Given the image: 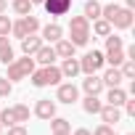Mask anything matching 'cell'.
Returning a JSON list of instances; mask_svg holds the SVG:
<instances>
[{
  "label": "cell",
  "instance_id": "cell-6",
  "mask_svg": "<svg viewBox=\"0 0 135 135\" xmlns=\"http://www.w3.org/2000/svg\"><path fill=\"white\" fill-rule=\"evenodd\" d=\"M82 90H85V95H101V93H103V80H101L98 74H85Z\"/></svg>",
  "mask_w": 135,
  "mask_h": 135
},
{
  "label": "cell",
  "instance_id": "cell-26",
  "mask_svg": "<svg viewBox=\"0 0 135 135\" xmlns=\"http://www.w3.org/2000/svg\"><path fill=\"white\" fill-rule=\"evenodd\" d=\"M21 24H24V29H27V35H35V32L40 29V19H37V16H32V13H27V16H21Z\"/></svg>",
  "mask_w": 135,
  "mask_h": 135
},
{
  "label": "cell",
  "instance_id": "cell-3",
  "mask_svg": "<svg viewBox=\"0 0 135 135\" xmlns=\"http://www.w3.org/2000/svg\"><path fill=\"white\" fill-rule=\"evenodd\" d=\"M56 101L58 103H66V106H72L74 101H80V88L74 82H58L56 85Z\"/></svg>",
  "mask_w": 135,
  "mask_h": 135
},
{
  "label": "cell",
  "instance_id": "cell-4",
  "mask_svg": "<svg viewBox=\"0 0 135 135\" xmlns=\"http://www.w3.org/2000/svg\"><path fill=\"white\" fill-rule=\"evenodd\" d=\"M42 6H45L48 16L56 21L58 16H66V13L72 11V0H42Z\"/></svg>",
  "mask_w": 135,
  "mask_h": 135
},
{
  "label": "cell",
  "instance_id": "cell-21",
  "mask_svg": "<svg viewBox=\"0 0 135 135\" xmlns=\"http://www.w3.org/2000/svg\"><path fill=\"white\" fill-rule=\"evenodd\" d=\"M103 58H106L109 66H119L127 56H124V48H119V50H103Z\"/></svg>",
  "mask_w": 135,
  "mask_h": 135
},
{
  "label": "cell",
  "instance_id": "cell-10",
  "mask_svg": "<svg viewBox=\"0 0 135 135\" xmlns=\"http://www.w3.org/2000/svg\"><path fill=\"white\" fill-rule=\"evenodd\" d=\"M101 80H103V88H119V85L124 82V77H122V72H119V66H109V69L101 74Z\"/></svg>",
  "mask_w": 135,
  "mask_h": 135
},
{
  "label": "cell",
  "instance_id": "cell-32",
  "mask_svg": "<svg viewBox=\"0 0 135 135\" xmlns=\"http://www.w3.org/2000/svg\"><path fill=\"white\" fill-rule=\"evenodd\" d=\"M13 93V82L8 77H0V98H8Z\"/></svg>",
  "mask_w": 135,
  "mask_h": 135
},
{
  "label": "cell",
  "instance_id": "cell-34",
  "mask_svg": "<svg viewBox=\"0 0 135 135\" xmlns=\"http://www.w3.org/2000/svg\"><path fill=\"white\" fill-rule=\"evenodd\" d=\"M93 135H117V132H114L111 124H98V127L93 130Z\"/></svg>",
  "mask_w": 135,
  "mask_h": 135
},
{
  "label": "cell",
  "instance_id": "cell-36",
  "mask_svg": "<svg viewBox=\"0 0 135 135\" xmlns=\"http://www.w3.org/2000/svg\"><path fill=\"white\" fill-rule=\"evenodd\" d=\"M8 135H29V132H27L24 124H11V127H8Z\"/></svg>",
  "mask_w": 135,
  "mask_h": 135
},
{
  "label": "cell",
  "instance_id": "cell-37",
  "mask_svg": "<svg viewBox=\"0 0 135 135\" xmlns=\"http://www.w3.org/2000/svg\"><path fill=\"white\" fill-rule=\"evenodd\" d=\"M72 135H93V132H90V130H85V127H80V130H74Z\"/></svg>",
  "mask_w": 135,
  "mask_h": 135
},
{
  "label": "cell",
  "instance_id": "cell-11",
  "mask_svg": "<svg viewBox=\"0 0 135 135\" xmlns=\"http://www.w3.org/2000/svg\"><path fill=\"white\" fill-rule=\"evenodd\" d=\"M42 42H56V40H61L64 37V29H61V24H56V21H50V24H45L42 27Z\"/></svg>",
  "mask_w": 135,
  "mask_h": 135
},
{
  "label": "cell",
  "instance_id": "cell-25",
  "mask_svg": "<svg viewBox=\"0 0 135 135\" xmlns=\"http://www.w3.org/2000/svg\"><path fill=\"white\" fill-rule=\"evenodd\" d=\"M6 66H8V74H6V77H8L11 82H21V80H27V74L19 69V64H16V61H11V64H6Z\"/></svg>",
  "mask_w": 135,
  "mask_h": 135
},
{
  "label": "cell",
  "instance_id": "cell-17",
  "mask_svg": "<svg viewBox=\"0 0 135 135\" xmlns=\"http://www.w3.org/2000/svg\"><path fill=\"white\" fill-rule=\"evenodd\" d=\"M101 106H103V101H101L98 95H85V98H82V109H85V114H98Z\"/></svg>",
  "mask_w": 135,
  "mask_h": 135
},
{
  "label": "cell",
  "instance_id": "cell-27",
  "mask_svg": "<svg viewBox=\"0 0 135 135\" xmlns=\"http://www.w3.org/2000/svg\"><path fill=\"white\" fill-rule=\"evenodd\" d=\"M13 61L19 64V69H21V72H24L27 77H29V74H32V72L37 69V66H35V58H32V56H24V58H13Z\"/></svg>",
  "mask_w": 135,
  "mask_h": 135
},
{
  "label": "cell",
  "instance_id": "cell-24",
  "mask_svg": "<svg viewBox=\"0 0 135 135\" xmlns=\"http://www.w3.org/2000/svg\"><path fill=\"white\" fill-rule=\"evenodd\" d=\"M119 72H122L124 80H135V58H124L119 64Z\"/></svg>",
  "mask_w": 135,
  "mask_h": 135
},
{
  "label": "cell",
  "instance_id": "cell-20",
  "mask_svg": "<svg viewBox=\"0 0 135 135\" xmlns=\"http://www.w3.org/2000/svg\"><path fill=\"white\" fill-rule=\"evenodd\" d=\"M50 132H72V124L69 119H64V117H50Z\"/></svg>",
  "mask_w": 135,
  "mask_h": 135
},
{
  "label": "cell",
  "instance_id": "cell-38",
  "mask_svg": "<svg viewBox=\"0 0 135 135\" xmlns=\"http://www.w3.org/2000/svg\"><path fill=\"white\" fill-rule=\"evenodd\" d=\"M8 11V0H0V13H6Z\"/></svg>",
  "mask_w": 135,
  "mask_h": 135
},
{
  "label": "cell",
  "instance_id": "cell-9",
  "mask_svg": "<svg viewBox=\"0 0 135 135\" xmlns=\"http://www.w3.org/2000/svg\"><path fill=\"white\" fill-rule=\"evenodd\" d=\"M61 74H64V80H74L77 74H80V58H61Z\"/></svg>",
  "mask_w": 135,
  "mask_h": 135
},
{
  "label": "cell",
  "instance_id": "cell-30",
  "mask_svg": "<svg viewBox=\"0 0 135 135\" xmlns=\"http://www.w3.org/2000/svg\"><path fill=\"white\" fill-rule=\"evenodd\" d=\"M119 48H124V40H122V37H117L114 32H111V35H106V50H119Z\"/></svg>",
  "mask_w": 135,
  "mask_h": 135
},
{
  "label": "cell",
  "instance_id": "cell-2",
  "mask_svg": "<svg viewBox=\"0 0 135 135\" xmlns=\"http://www.w3.org/2000/svg\"><path fill=\"white\" fill-rule=\"evenodd\" d=\"M103 66H106L103 50H90V53H85L80 58V72H85V74H98Z\"/></svg>",
  "mask_w": 135,
  "mask_h": 135
},
{
  "label": "cell",
  "instance_id": "cell-5",
  "mask_svg": "<svg viewBox=\"0 0 135 135\" xmlns=\"http://www.w3.org/2000/svg\"><path fill=\"white\" fill-rule=\"evenodd\" d=\"M135 21V11L132 8H119L117 16L111 19V29H130Z\"/></svg>",
  "mask_w": 135,
  "mask_h": 135
},
{
  "label": "cell",
  "instance_id": "cell-40",
  "mask_svg": "<svg viewBox=\"0 0 135 135\" xmlns=\"http://www.w3.org/2000/svg\"><path fill=\"white\" fill-rule=\"evenodd\" d=\"M0 132H3V124H0Z\"/></svg>",
  "mask_w": 135,
  "mask_h": 135
},
{
  "label": "cell",
  "instance_id": "cell-8",
  "mask_svg": "<svg viewBox=\"0 0 135 135\" xmlns=\"http://www.w3.org/2000/svg\"><path fill=\"white\" fill-rule=\"evenodd\" d=\"M35 117H40V119H50V117H56V101H50V98H40L37 101V106H35Z\"/></svg>",
  "mask_w": 135,
  "mask_h": 135
},
{
  "label": "cell",
  "instance_id": "cell-28",
  "mask_svg": "<svg viewBox=\"0 0 135 135\" xmlns=\"http://www.w3.org/2000/svg\"><path fill=\"white\" fill-rule=\"evenodd\" d=\"M119 8H122V6H117V3H106V6H101V19H106V21L111 24V19L117 16Z\"/></svg>",
  "mask_w": 135,
  "mask_h": 135
},
{
  "label": "cell",
  "instance_id": "cell-14",
  "mask_svg": "<svg viewBox=\"0 0 135 135\" xmlns=\"http://www.w3.org/2000/svg\"><path fill=\"white\" fill-rule=\"evenodd\" d=\"M53 50H56V56H58V58H72L77 48H74L69 40H66V37H61V40H56V42H53Z\"/></svg>",
  "mask_w": 135,
  "mask_h": 135
},
{
  "label": "cell",
  "instance_id": "cell-16",
  "mask_svg": "<svg viewBox=\"0 0 135 135\" xmlns=\"http://www.w3.org/2000/svg\"><path fill=\"white\" fill-rule=\"evenodd\" d=\"M124 101H127V90H122V85H119V88H109V93H106V103L122 109Z\"/></svg>",
  "mask_w": 135,
  "mask_h": 135
},
{
  "label": "cell",
  "instance_id": "cell-33",
  "mask_svg": "<svg viewBox=\"0 0 135 135\" xmlns=\"http://www.w3.org/2000/svg\"><path fill=\"white\" fill-rule=\"evenodd\" d=\"M11 24H13V21H11L6 13H0V35H6V37H8V35H11Z\"/></svg>",
  "mask_w": 135,
  "mask_h": 135
},
{
  "label": "cell",
  "instance_id": "cell-1",
  "mask_svg": "<svg viewBox=\"0 0 135 135\" xmlns=\"http://www.w3.org/2000/svg\"><path fill=\"white\" fill-rule=\"evenodd\" d=\"M69 40L74 48H82V45H88L90 42V21L85 19V16H72L69 19Z\"/></svg>",
  "mask_w": 135,
  "mask_h": 135
},
{
  "label": "cell",
  "instance_id": "cell-13",
  "mask_svg": "<svg viewBox=\"0 0 135 135\" xmlns=\"http://www.w3.org/2000/svg\"><path fill=\"white\" fill-rule=\"evenodd\" d=\"M32 58H35V61H40L42 66H48V64H53V61H56L58 56H56L53 45H45V42H42V45H40V50H37V53H35Z\"/></svg>",
  "mask_w": 135,
  "mask_h": 135
},
{
  "label": "cell",
  "instance_id": "cell-39",
  "mask_svg": "<svg viewBox=\"0 0 135 135\" xmlns=\"http://www.w3.org/2000/svg\"><path fill=\"white\" fill-rule=\"evenodd\" d=\"M53 135H72V132H53Z\"/></svg>",
  "mask_w": 135,
  "mask_h": 135
},
{
  "label": "cell",
  "instance_id": "cell-7",
  "mask_svg": "<svg viewBox=\"0 0 135 135\" xmlns=\"http://www.w3.org/2000/svg\"><path fill=\"white\" fill-rule=\"evenodd\" d=\"M98 114H101V122H103V124H111V127L122 119V109H119V106H111V103H103Z\"/></svg>",
  "mask_w": 135,
  "mask_h": 135
},
{
  "label": "cell",
  "instance_id": "cell-31",
  "mask_svg": "<svg viewBox=\"0 0 135 135\" xmlns=\"http://www.w3.org/2000/svg\"><path fill=\"white\" fill-rule=\"evenodd\" d=\"M0 124H3V127L16 124V119H13V109H0Z\"/></svg>",
  "mask_w": 135,
  "mask_h": 135
},
{
  "label": "cell",
  "instance_id": "cell-23",
  "mask_svg": "<svg viewBox=\"0 0 135 135\" xmlns=\"http://www.w3.org/2000/svg\"><path fill=\"white\" fill-rule=\"evenodd\" d=\"M82 16H85L88 21L98 19V16H101V3H98V0H88V3H85V11H82Z\"/></svg>",
  "mask_w": 135,
  "mask_h": 135
},
{
  "label": "cell",
  "instance_id": "cell-12",
  "mask_svg": "<svg viewBox=\"0 0 135 135\" xmlns=\"http://www.w3.org/2000/svg\"><path fill=\"white\" fill-rule=\"evenodd\" d=\"M40 45H42V37H37V35H27V37L21 40V53H24V56H35V53L40 50Z\"/></svg>",
  "mask_w": 135,
  "mask_h": 135
},
{
  "label": "cell",
  "instance_id": "cell-19",
  "mask_svg": "<svg viewBox=\"0 0 135 135\" xmlns=\"http://www.w3.org/2000/svg\"><path fill=\"white\" fill-rule=\"evenodd\" d=\"M90 24H93L90 29H93V32H95L98 37H106V35H111V32H114V29H111V24H109L106 19H101V16H98V19H93Z\"/></svg>",
  "mask_w": 135,
  "mask_h": 135
},
{
  "label": "cell",
  "instance_id": "cell-18",
  "mask_svg": "<svg viewBox=\"0 0 135 135\" xmlns=\"http://www.w3.org/2000/svg\"><path fill=\"white\" fill-rule=\"evenodd\" d=\"M0 61H3V64L13 61V48H11V40L6 35H0Z\"/></svg>",
  "mask_w": 135,
  "mask_h": 135
},
{
  "label": "cell",
  "instance_id": "cell-22",
  "mask_svg": "<svg viewBox=\"0 0 135 135\" xmlns=\"http://www.w3.org/2000/svg\"><path fill=\"white\" fill-rule=\"evenodd\" d=\"M13 109V119H16V124H24V122H29V106L27 103H16V106H11Z\"/></svg>",
  "mask_w": 135,
  "mask_h": 135
},
{
  "label": "cell",
  "instance_id": "cell-15",
  "mask_svg": "<svg viewBox=\"0 0 135 135\" xmlns=\"http://www.w3.org/2000/svg\"><path fill=\"white\" fill-rule=\"evenodd\" d=\"M42 80H45V88H48V85H58V82L64 80V74H61L58 66L48 64V66H42Z\"/></svg>",
  "mask_w": 135,
  "mask_h": 135
},
{
  "label": "cell",
  "instance_id": "cell-35",
  "mask_svg": "<svg viewBox=\"0 0 135 135\" xmlns=\"http://www.w3.org/2000/svg\"><path fill=\"white\" fill-rule=\"evenodd\" d=\"M122 106H124V114H127V117H135V98L127 95V101H124Z\"/></svg>",
  "mask_w": 135,
  "mask_h": 135
},
{
  "label": "cell",
  "instance_id": "cell-41",
  "mask_svg": "<svg viewBox=\"0 0 135 135\" xmlns=\"http://www.w3.org/2000/svg\"><path fill=\"white\" fill-rule=\"evenodd\" d=\"M127 135H132V132H127Z\"/></svg>",
  "mask_w": 135,
  "mask_h": 135
},
{
  "label": "cell",
  "instance_id": "cell-29",
  "mask_svg": "<svg viewBox=\"0 0 135 135\" xmlns=\"http://www.w3.org/2000/svg\"><path fill=\"white\" fill-rule=\"evenodd\" d=\"M13 13H16V16L32 13V3H29V0H13Z\"/></svg>",
  "mask_w": 135,
  "mask_h": 135
}]
</instances>
